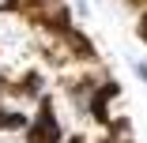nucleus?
<instances>
[{
	"instance_id": "nucleus-2",
	"label": "nucleus",
	"mask_w": 147,
	"mask_h": 143,
	"mask_svg": "<svg viewBox=\"0 0 147 143\" xmlns=\"http://www.w3.org/2000/svg\"><path fill=\"white\" fill-rule=\"evenodd\" d=\"M8 4H11V0H0V8H8Z\"/></svg>"
},
{
	"instance_id": "nucleus-1",
	"label": "nucleus",
	"mask_w": 147,
	"mask_h": 143,
	"mask_svg": "<svg viewBox=\"0 0 147 143\" xmlns=\"http://www.w3.org/2000/svg\"><path fill=\"white\" fill-rule=\"evenodd\" d=\"M26 139H30V143H57V139H61V124H53L49 117H38Z\"/></svg>"
}]
</instances>
